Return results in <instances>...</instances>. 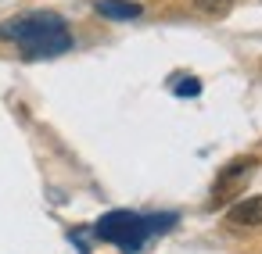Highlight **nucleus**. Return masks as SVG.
<instances>
[{
  "label": "nucleus",
  "mask_w": 262,
  "mask_h": 254,
  "mask_svg": "<svg viewBox=\"0 0 262 254\" xmlns=\"http://www.w3.org/2000/svg\"><path fill=\"white\" fill-rule=\"evenodd\" d=\"M0 40L15 43L26 61H43V58L69 54L72 43H76L69 22L54 11H29V15H15L8 22H0Z\"/></svg>",
  "instance_id": "nucleus-1"
},
{
  "label": "nucleus",
  "mask_w": 262,
  "mask_h": 254,
  "mask_svg": "<svg viewBox=\"0 0 262 254\" xmlns=\"http://www.w3.org/2000/svg\"><path fill=\"white\" fill-rule=\"evenodd\" d=\"M176 222V215H137V211H108L101 215V222L94 225V233L115 247H122L126 254H137L144 247V240L151 233H162Z\"/></svg>",
  "instance_id": "nucleus-2"
},
{
  "label": "nucleus",
  "mask_w": 262,
  "mask_h": 254,
  "mask_svg": "<svg viewBox=\"0 0 262 254\" xmlns=\"http://www.w3.org/2000/svg\"><path fill=\"white\" fill-rule=\"evenodd\" d=\"M255 158H237L233 165H226L223 172H219V179H215V186H212V208H219V204H226L230 197H233V190L255 172Z\"/></svg>",
  "instance_id": "nucleus-3"
},
{
  "label": "nucleus",
  "mask_w": 262,
  "mask_h": 254,
  "mask_svg": "<svg viewBox=\"0 0 262 254\" xmlns=\"http://www.w3.org/2000/svg\"><path fill=\"white\" fill-rule=\"evenodd\" d=\"M230 222H233V225H244V229L262 225V193H258V197H244V200L230 204Z\"/></svg>",
  "instance_id": "nucleus-4"
},
{
  "label": "nucleus",
  "mask_w": 262,
  "mask_h": 254,
  "mask_svg": "<svg viewBox=\"0 0 262 254\" xmlns=\"http://www.w3.org/2000/svg\"><path fill=\"white\" fill-rule=\"evenodd\" d=\"M97 15L101 18H112V22H133L144 15V8L137 4V0H97Z\"/></svg>",
  "instance_id": "nucleus-5"
},
{
  "label": "nucleus",
  "mask_w": 262,
  "mask_h": 254,
  "mask_svg": "<svg viewBox=\"0 0 262 254\" xmlns=\"http://www.w3.org/2000/svg\"><path fill=\"white\" fill-rule=\"evenodd\" d=\"M169 90H172L176 97H198V93H201V83H198L194 75H176V79L169 83Z\"/></svg>",
  "instance_id": "nucleus-6"
},
{
  "label": "nucleus",
  "mask_w": 262,
  "mask_h": 254,
  "mask_svg": "<svg viewBox=\"0 0 262 254\" xmlns=\"http://www.w3.org/2000/svg\"><path fill=\"white\" fill-rule=\"evenodd\" d=\"M194 8L205 11V15H212V18H223V15H230L233 0H194Z\"/></svg>",
  "instance_id": "nucleus-7"
}]
</instances>
